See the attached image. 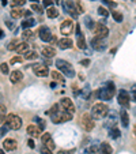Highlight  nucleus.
Wrapping results in <instances>:
<instances>
[{
    "instance_id": "bf43d9fd",
    "label": "nucleus",
    "mask_w": 136,
    "mask_h": 154,
    "mask_svg": "<svg viewBox=\"0 0 136 154\" xmlns=\"http://www.w3.org/2000/svg\"><path fill=\"white\" fill-rule=\"evenodd\" d=\"M30 2H32V3H37L38 0H30Z\"/></svg>"
},
{
    "instance_id": "8fccbe9b",
    "label": "nucleus",
    "mask_w": 136,
    "mask_h": 154,
    "mask_svg": "<svg viewBox=\"0 0 136 154\" xmlns=\"http://www.w3.org/2000/svg\"><path fill=\"white\" fill-rule=\"evenodd\" d=\"M80 64H82V66H89V64H90V60H89V59H84V60L80 61Z\"/></svg>"
},
{
    "instance_id": "7ed1b4c3",
    "label": "nucleus",
    "mask_w": 136,
    "mask_h": 154,
    "mask_svg": "<svg viewBox=\"0 0 136 154\" xmlns=\"http://www.w3.org/2000/svg\"><path fill=\"white\" fill-rule=\"evenodd\" d=\"M22 119L19 116L14 113H10L6 116V122H4V125H6L8 130H19L22 127Z\"/></svg>"
},
{
    "instance_id": "e2e57ef3",
    "label": "nucleus",
    "mask_w": 136,
    "mask_h": 154,
    "mask_svg": "<svg viewBox=\"0 0 136 154\" xmlns=\"http://www.w3.org/2000/svg\"><path fill=\"white\" fill-rule=\"evenodd\" d=\"M135 137H136V127H135Z\"/></svg>"
},
{
    "instance_id": "b1692460",
    "label": "nucleus",
    "mask_w": 136,
    "mask_h": 154,
    "mask_svg": "<svg viewBox=\"0 0 136 154\" xmlns=\"http://www.w3.org/2000/svg\"><path fill=\"white\" fill-rule=\"evenodd\" d=\"M22 15H25V11H23V10H19V8H14V10H11V17L14 18V19L22 18Z\"/></svg>"
},
{
    "instance_id": "ddd939ff",
    "label": "nucleus",
    "mask_w": 136,
    "mask_h": 154,
    "mask_svg": "<svg viewBox=\"0 0 136 154\" xmlns=\"http://www.w3.org/2000/svg\"><path fill=\"white\" fill-rule=\"evenodd\" d=\"M38 37H40L42 41H45V42H47V41H50V40H52L53 35H52L50 30L48 29L47 26H41L40 30H38Z\"/></svg>"
},
{
    "instance_id": "c9c22d12",
    "label": "nucleus",
    "mask_w": 136,
    "mask_h": 154,
    "mask_svg": "<svg viewBox=\"0 0 136 154\" xmlns=\"http://www.w3.org/2000/svg\"><path fill=\"white\" fill-rule=\"evenodd\" d=\"M131 101L136 102V85H133L132 87H131Z\"/></svg>"
},
{
    "instance_id": "052dcab7",
    "label": "nucleus",
    "mask_w": 136,
    "mask_h": 154,
    "mask_svg": "<svg viewBox=\"0 0 136 154\" xmlns=\"http://www.w3.org/2000/svg\"><path fill=\"white\" fill-rule=\"evenodd\" d=\"M0 154H4V151H3V150H0Z\"/></svg>"
},
{
    "instance_id": "aec40b11",
    "label": "nucleus",
    "mask_w": 136,
    "mask_h": 154,
    "mask_svg": "<svg viewBox=\"0 0 136 154\" xmlns=\"http://www.w3.org/2000/svg\"><path fill=\"white\" fill-rule=\"evenodd\" d=\"M41 53H42V56H45V57H55L56 56V49L53 47H50V45H48V47L42 48V51H41Z\"/></svg>"
},
{
    "instance_id": "0eeeda50",
    "label": "nucleus",
    "mask_w": 136,
    "mask_h": 154,
    "mask_svg": "<svg viewBox=\"0 0 136 154\" xmlns=\"http://www.w3.org/2000/svg\"><path fill=\"white\" fill-rule=\"evenodd\" d=\"M63 7H64V10H65V12H68L72 18H78L79 17L78 11H76L75 0H65V3H63Z\"/></svg>"
},
{
    "instance_id": "1a4fd4ad",
    "label": "nucleus",
    "mask_w": 136,
    "mask_h": 154,
    "mask_svg": "<svg viewBox=\"0 0 136 154\" xmlns=\"http://www.w3.org/2000/svg\"><path fill=\"white\" fill-rule=\"evenodd\" d=\"M107 35H109V29H107L104 23H97L95 25V37L104 40Z\"/></svg>"
},
{
    "instance_id": "680f3d73",
    "label": "nucleus",
    "mask_w": 136,
    "mask_h": 154,
    "mask_svg": "<svg viewBox=\"0 0 136 154\" xmlns=\"http://www.w3.org/2000/svg\"><path fill=\"white\" fill-rule=\"evenodd\" d=\"M56 3H60V0H56Z\"/></svg>"
},
{
    "instance_id": "5701e85b",
    "label": "nucleus",
    "mask_w": 136,
    "mask_h": 154,
    "mask_svg": "<svg viewBox=\"0 0 136 154\" xmlns=\"http://www.w3.org/2000/svg\"><path fill=\"white\" fill-rule=\"evenodd\" d=\"M47 15H48V18H50V19H55V18L59 17V10L55 8V7H49L47 11Z\"/></svg>"
},
{
    "instance_id": "423d86ee",
    "label": "nucleus",
    "mask_w": 136,
    "mask_h": 154,
    "mask_svg": "<svg viewBox=\"0 0 136 154\" xmlns=\"http://www.w3.org/2000/svg\"><path fill=\"white\" fill-rule=\"evenodd\" d=\"M94 119H93V116L91 115H89V113H83V116H82V127H83V130L84 131H91L94 128Z\"/></svg>"
},
{
    "instance_id": "e433bc0d",
    "label": "nucleus",
    "mask_w": 136,
    "mask_h": 154,
    "mask_svg": "<svg viewBox=\"0 0 136 154\" xmlns=\"http://www.w3.org/2000/svg\"><path fill=\"white\" fill-rule=\"evenodd\" d=\"M26 3V0H11V6L17 7V6H23Z\"/></svg>"
},
{
    "instance_id": "13d9d810",
    "label": "nucleus",
    "mask_w": 136,
    "mask_h": 154,
    "mask_svg": "<svg viewBox=\"0 0 136 154\" xmlns=\"http://www.w3.org/2000/svg\"><path fill=\"white\" fill-rule=\"evenodd\" d=\"M3 35H4V33H3V30H0V38H3Z\"/></svg>"
},
{
    "instance_id": "09e8293b",
    "label": "nucleus",
    "mask_w": 136,
    "mask_h": 154,
    "mask_svg": "<svg viewBox=\"0 0 136 154\" xmlns=\"http://www.w3.org/2000/svg\"><path fill=\"white\" fill-rule=\"evenodd\" d=\"M27 143H29V147H32V149L35 147V143H34V140H33V139H29V142H27Z\"/></svg>"
},
{
    "instance_id": "4d7b16f0",
    "label": "nucleus",
    "mask_w": 136,
    "mask_h": 154,
    "mask_svg": "<svg viewBox=\"0 0 136 154\" xmlns=\"http://www.w3.org/2000/svg\"><path fill=\"white\" fill-rule=\"evenodd\" d=\"M59 154H70L68 151H59Z\"/></svg>"
},
{
    "instance_id": "39448f33",
    "label": "nucleus",
    "mask_w": 136,
    "mask_h": 154,
    "mask_svg": "<svg viewBox=\"0 0 136 154\" xmlns=\"http://www.w3.org/2000/svg\"><path fill=\"white\" fill-rule=\"evenodd\" d=\"M114 91H116L114 85H113L112 82H109L105 87H102V89L98 90V97L101 100H110L113 96H114Z\"/></svg>"
},
{
    "instance_id": "79ce46f5",
    "label": "nucleus",
    "mask_w": 136,
    "mask_h": 154,
    "mask_svg": "<svg viewBox=\"0 0 136 154\" xmlns=\"http://www.w3.org/2000/svg\"><path fill=\"white\" fill-rule=\"evenodd\" d=\"M37 122H38V127L41 128V131H42V130H45V127H47V123L44 122L42 119H37Z\"/></svg>"
},
{
    "instance_id": "c03bdc74",
    "label": "nucleus",
    "mask_w": 136,
    "mask_h": 154,
    "mask_svg": "<svg viewBox=\"0 0 136 154\" xmlns=\"http://www.w3.org/2000/svg\"><path fill=\"white\" fill-rule=\"evenodd\" d=\"M7 130H8V128H7L6 125H4V127H0V138H3L4 135L7 134Z\"/></svg>"
},
{
    "instance_id": "a878e982",
    "label": "nucleus",
    "mask_w": 136,
    "mask_h": 154,
    "mask_svg": "<svg viewBox=\"0 0 136 154\" xmlns=\"http://www.w3.org/2000/svg\"><path fill=\"white\" fill-rule=\"evenodd\" d=\"M35 25V20L33 19V18H29V19H26V20H23L22 22V27L23 29H29V27H33Z\"/></svg>"
},
{
    "instance_id": "58836bf2",
    "label": "nucleus",
    "mask_w": 136,
    "mask_h": 154,
    "mask_svg": "<svg viewBox=\"0 0 136 154\" xmlns=\"http://www.w3.org/2000/svg\"><path fill=\"white\" fill-rule=\"evenodd\" d=\"M110 137H112L113 139H117V138L120 137V131L117 130V128H113V130L110 131Z\"/></svg>"
},
{
    "instance_id": "6e6552de",
    "label": "nucleus",
    "mask_w": 136,
    "mask_h": 154,
    "mask_svg": "<svg viewBox=\"0 0 136 154\" xmlns=\"http://www.w3.org/2000/svg\"><path fill=\"white\" fill-rule=\"evenodd\" d=\"M72 30H74V23H72V20L71 19H65V20H63V23H61V26H60V32H61V34H64L67 37V35H70L71 33H72Z\"/></svg>"
},
{
    "instance_id": "cd10ccee",
    "label": "nucleus",
    "mask_w": 136,
    "mask_h": 154,
    "mask_svg": "<svg viewBox=\"0 0 136 154\" xmlns=\"http://www.w3.org/2000/svg\"><path fill=\"white\" fill-rule=\"evenodd\" d=\"M78 48L79 49H86V41H84V35L83 34H80L79 35V40H78Z\"/></svg>"
},
{
    "instance_id": "7c9ffc66",
    "label": "nucleus",
    "mask_w": 136,
    "mask_h": 154,
    "mask_svg": "<svg viewBox=\"0 0 136 154\" xmlns=\"http://www.w3.org/2000/svg\"><path fill=\"white\" fill-rule=\"evenodd\" d=\"M22 38H23V40H34V34H33L30 30H25V32L22 33Z\"/></svg>"
},
{
    "instance_id": "9b49d317",
    "label": "nucleus",
    "mask_w": 136,
    "mask_h": 154,
    "mask_svg": "<svg viewBox=\"0 0 136 154\" xmlns=\"http://www.w3.org/2000/svg\"><path fill=\"white\" fill-rule=\"evenodd\" d=\"M33 71H34V74L37 76H44V78L49 74V68L47 66H44V64H34L33 66Z\"/></svg>"
},
{
    "instance_id": "c85d7f7f",
    "label": "nucleus",
    "mask_w": 136,
    "mask_h": 154,
    "mask_svg": "<svg viewBox=\"0 0 136 154\" xmlns=\"http://www.w3.org/2000/svg\"><path fill=\"white\" fill-rule=\"evenodd\" d=\"M75 6H76V11H78V14H83L84 6H83V3H82V0H75Z\"/></svg>"
},
{
    "instance_id": "20e7f679",
    "label": "nucleus",
    "mask_w": 136,
    "mask_h": 154,
    "mask_svg": "<svg viewBox=\"0 0 136 154\" xmlns=\"http://www.w3.org/2000/svg\"><path fill=\"white\" fill-rule=\"evenodd\" d=\"M52 122L55 123V124H60V123H65V122H70V120H72V113L68 111H59L57 113L52 115Z\"/></svg>"
},
{
    "instance_id": "f3484780",
    "label": "nucleus",
    "mask_w": 136,
    "mask_h": 154,
    "mask_svg": "<svg viewBox=\"0 0 136 154\" xmlns=\"http://www.w3.org/2000/svg\"><path fill=\"white\" fill-rule=\"evenodd\" d=\"M17 146H18V142L15 139H11V138H8V139H6L3 142V147L6 149L7 151L15 150V149H17Z\"/></svg>"
},
{
    "instance_id": "f704fd0d",
    "label": "nucleus",
    "mask_w": 136,
    "mask_h": 154,
    "mask_svg": "<svg viewBox=\"0 0 136 154\" xmlns=\"http://www.w3.org/2000/svg\"><path fill=\"white\" fill-rule=\"evenodd\" d=\"M32 10L33 11H35V12H38V14H42V11H44V8L40 6V4H37V3H32Z\"/></svg>"
},
{
    "instance_id": "603ef678",
    "label": "nucleus",
    "mask_w": 136,
    "mask_h": 154,
    "mask_svg": "<svg viewBox=\"0 0 136 154\" xmlns=\"http://www.w3.org/2000/svg\"><path fill=\"white\" fill-rule=\"evenodd\" d=\"M6 25H7V27H10V29H12V26H14L11 22H6Z\"/></svg>"
},
{
    "instance_id": "f03ea898",
    "label": "nucleus",
    "mask_w": 136,
    "mask_h": 154,
    "mask_svg": "<svg viewBox=\"0 0 136 154\" xmlns=\"http://www.w3.org/2000/svg\"><path fill=\"white\" fill-rule=\"evenodd\" d=\"M56 67L59 68V71H61V72L65 76H68V78H74V76H75V70H74L72 64L68 63V61L57 59V60H56Z\"/></svg>"
},
{
    "instance_id": "f8f14e48",
    "label": "nucleus",
    "mask_w": 136,
    "mask_h": 154,
    "mask_svg": "<svg viewBox=\"0 0 136 154\" xmlns=\"http://www.w3.org/2000/svg\"><path fill=\"white\" fill-rule=\"evenodd\" d=\"M60 105H61V108H63L64 111H68V112H71V113L75 112V105H74L72 100L67 98V97H64V98L60 100Z\"/></svg>"
},
{
    "instance_id": "864d4df0",
    "label": "nucleus",
    "mask_w": 136,
    "mask_h": 154,
    "mask_svg": "<svg viewBox=\"0 0 136 154\" xmlns=\"http://www.w3.org/2000/svg\"><path fill=\"white\" fill-rule=\"evenodd\" d=\"M30 14H32V12H30L29 10H26V11H25V15H26V17H30Z\"/></svg>"
},
{
    "instance_id": "49530a36",
    "label": "nucleus",
    "mask_w": 136,
    "mask_h": 154,
    "mask_svg": "<svg viewBox=\"0 0 136 154\" xmlns=\"http://www.w3.org/2000/svg\"><path fill=\"white\" fill-rule=\"evenodd\" d=\"M52 3H53V0H44V7H50Z\"/></svg>"
},
{
    "instance_id": "a211bd4d",
    "label": "nucleus",
    "mask_w": 136,
    "mask_h": 154,
    "mask_svg": "<svg viewBox=\"0 0 136 154\" xmlns=\"http://www.w3.org/2000/svg\"><path fill=\"white\" fill-rule=\"evenodd\" d=\"M22 78H23L22 71L15 70V71H12L11 75H10V82H11V83H18L19 81H22Z\"/></svg>"
},
{
    "instance_id": "a19ab883",
    "label": "nucleus",
    "mask_w": 136,
    "mask_h": 154,
    "mask_svg": "<svg viewBox=\"0 0 136 154\" xmlns=\"http://www.w3.org/2000/svg\"><path fill=\"white\" fill-rule=\"evenodd\" d=\"M98 14H101L102 17H107V15H109V11L105 10L104 7H98Z\"/></svg>"
},
{
    "instance_id": "4c0bfd02",
    "label": "nucleus",
    "mask_w": 136,
    "mask_h": 154,
    "mask_svg": "<svg viewBox=\"0 0 136 154\" xmlns=\"http://www.w3.org/2000/svg\"><path fill=\"white\" fill-rule=\"evenodd\" d=\"M0 70H2V72H3V74H6V75H7V74L10 72L8 64H7V63H2V64H0Z\"/></svg>"
},
{
    "instance_id": "37998d69",
    "label": "nucleus",
    "mask_w": 136,
    "mask_h": 154,
    "mask_svg": "<svg viewBox=\"0 0 136 154\" xmlns=\"http://www.w3.org/2000/svg\"><path fill=\"white\" fill-rule=\"evenodd\" d=\"M22 56H17V57H14V59H11V64H15V63H22Z\"/></svg>"
},
{
    "instance_id": "412c9836",
    "label": "nucleus",
    "mask_w": 136,
    "mask_h": 154,
    "mask_svg": "<svg viewBox=\"0 0 136 154\" xmlns=\"http://www.w3.org/2000/svg\"><path fill=\"white\" fill-rule=\"evenodd\" d=\"M112 153H113V149L109 143H106V142L101 143V146H99V154H112Z\"/></svg>"
},
{
    "instance_id": "dca6fc26",
    "label": "nucleus",
    "mask_w": 136,
    "mask_h": 154,
    "mask_svg": "<svg viewBox=\"0 0 136 154\" xmlns=\"http://www.w3.org/2000/svg\"><path fill=\"white\" fill-rule=\"evenodd\" d=\"M57 44H59V47H60V49H70L74 45L72 40L68 37H64V38H61V40H59Z\"/></svg>"
},
{
    "instance_id": "4468645a",
    "label": "nucleus",
    "mask_w": 136,
    "mask_h": 154,
    "mask_svg": "<svg viewBox=\"0 0 136 154\" xmlns=\"http://www.w3.org/2000/svg\"><path fill=\"white\" fill-rule=\"evenodd\" d=\"M41 140H42V146L50 149V150H53V149H55V142H53L52 135H50L49 132H44V135L41 137Z\"/></svg>"
},
{
    "instance_id": "4be33fe9",
    "label": "nucleus",
    "mask_w": 136,
    "mask_h": 154,
    "mask_svg": "<svg viewBox=\"0 0 136 154\" xmlns=\"http://www.w3.org/2000/svg\"><path fill=\"white\" fill-rule=\"evenodd\" d=\"M17 52L19 53V55H26V53L29 52V44H27L26 41L20 42L19 45H18V48H17Z\"/></svg>"
},
{
    "instance_id": "ea45409f",
    "label": "nucleus",
    "mask_w": 136,
    "mask_h": 154,
    "mask_svg": "<svg viewBox=\"0 0 136 154\" xmlns=\"http://www.w3.org/2000/svg\"><path fill=\"white\" fill-rule=\"evenodd\" d=\"M59 112V104H55L52 108H50V111H49V115L52 116V115H55V113H57Z\"/></svg>"
},
{
    "instance_id": "2f4dec72",
    "label": "nucleus",
    "mask_w": 136,
    "mask_h": 154,
    "mask_svg": "<svg viewBox=\"0 0 136 154\" xmlns=\"http://www.w3.org/2000/svg\"><path fill=\"white\" fill-rule=\"evenodd\" d=\"M98 153H99V149H98V146H95V145L90 146L86 150V154H98Z\"/></svg>"
},
{
    "instance_id": "2eb2a0df",
    "label": "nucleus",
    "mask_w": 136,
    "mask_h": 154,
    "mask_svg": "<svg viewBox=\"0 0 136 154\" xmlns=\"http://www.w3.org/2000/svg\"><path fill=\"white\" fill-rule=\"evenodd\" d=\"M91 47H93V49H95V51H104L105 42H104V40H101V38L94 37L93 40H91Z\"/></svg>"
},
{
    "instance_id": "473e14b6",
    "label": "nucleus",
    "mask_w": 136,
    "mask_h": 154,
    "mask_svg": "<svg viewBox=\"0 0 136 154\" xmlns=\"http://www.w3.org/2000/svg\"><path fill=\"white\" fill-rule=\"evenodd\" d=\"M112 17H113V19L116 20V22H121V20H122V14H121V12L113 11L112 12Z\"/></svg>"
},
{
    "instance_id": "bb28decb",
    "label": "nucleus",
    "mask_w": 136,
    "mask_h": 154,
    "mask_svg": "<svg viewBox=\"0 0 136 154\" xmlns=\"http://www.w3.org/2000/svg\"><path fill=\"white\" fill-rule=\"evenodd\" d=\"M19 44H20L19 40H12L11 42H8L7 49H8V51H17V48H18V45H19Z\"/></svg>"
},
{
    "instance_id": "c756f323",
    "label": "nucleus",
    "mask_w": 136,
    "mask_h": 154,
    "mask_svg": "<svg viewBox=\"0 0 136 154\" xmlns=\"http://www.w3.org/2000/svg\"><path fill=\"white\" fill-rule=\"evenodd\" d=\"M50 75H52V78L55 79V81H59V82H64V78H63V75H61L60 72H57V71H52V72H50Z\"/></svg>"
},
{
    "instance_id": "a18cd8bd",
    "label": "nucleus",
    "mask_w": 136,
    "mask_h": 154,
    "mask_svg": "<svg viewBox=\"0 0 136 154\" xmlns=\"http://www.w3.org/2000/svg\"><path fill=\"white\" fill-rule=\"evenodd\" d=\"M41 154H52V150L48 147H45V146H42V149H41Z\"/></svg>"
},
{
    "instance_id": "de8ad7c7",
    "label": "nucleus",
    "mask_w": 136,
    "mask_h": 154,
    "mask_svg": "<svg viewBox=\"0 0 136 154\" xmlns=\"http://www.w3.org/2000/svg\"><path fill=\"white\" fill-rule=\"evenodd\" d=\"M104 3L109 4V6H110V7H116V6H117V4H116V3H113L112 0H104Z\"/></svg>"
},
{
    "instance_id": "393cba45",
    "label": "nucleus",
    "mask_w": 136,
    "mask_h": 154,
    "mask_svg": "<svg viewBox=\"0 0 136 154\" xmlns=\"http://www.w3.org/2000/svg\"><path fill=\"white\" fill-rule=\"evenodd\" d=\"M120 116H121V124L124 127H128V124H129V116H128L127 111H122Z\"/></svg>"
},
{
    "instance_id": "f257e3e1",
    "label": "nucleus",
    "mask_w": 136,
    "mask_h": 154,
    "mask_svg": "<svg viewBox=\"0 0 136 154\" xmlns=\"http://www.w3.org/2000/svg\"><path fill=\"white\" fill-rule=\"evenodd\" d=\"M107 113H109V108H107V105L104 104V102H98V104H95L91 108V116L95 120L104 119V117L107 116Z\"/></svg>"
},
{
    "instance_id": "3c124183",
    "label": "nucleus",
    "mask_w": 136,
    "mask_h": 154,
    "mask_svg": "<svg viewBox=\"0 0 136 154\" xmlns=\"http://www.w3.org/2000/svg\"><path fill=\"white\" fill-rule=\"evenodd\" d=\"M86 25L89 27H93V22H91V19H90V18H87V19H86Z\"/></svg>"
},
{
    "instance_id": "6e6d98bb",
    "label": "nucleus",
    "mask_w": 136,
    "mask_h": 154,
    "mask_svg": "<svg viewBox=\"0 0 136 154\" xmlns=\"http://www.w3.org/2000/svg\"><path fill=\"white\" fill-rule=\"evenodd\" d=\"M2 4H3V6H7V0H2Z\"/></svg>"
},
{
    "instance_id": "9d476101",
    "label": "nucleus",
    "mask_w": 136,
    "mask_h": 154,
    "mask_svg": "<svg viewBox=\"0 0 136 154\" xmlns=\"http://www.w3.org/2000/svg\"><path fill=\"white\" fill-rule=\"evenodd\" d=\"M117 101L121 106H128L129 105V101H131V96L127 90H120L119 96H117Z\"/></svg>"
},
{
    "instance_id": "72a5a7b5",
    "label": "nucleus",
    "mask_w": 136,
    "mask_h": 154,
    "mask_svg": "<svg viewBox=\"0 0 136 154\" xmlns=\"http://www.w3.org/2000/svg\"><path fill=\"white\" fill-rule=\"evenodd\" d=\"M25 57H26L27 60H34V59H37V57H38V55H37V52L32 51V52H27L26 55H25Z\"/></svg>"
},
{
    "instance_id": "6ab92c4d",
    "label": "nucleus",
    "mask_w": 136,
    "mask_h": 154,
    "mask_svg": "<svg viewBox=\"0 0 136 154\" xmlns=\"http://www.w3.org/2000/svg\"><path fill=\"white\" fill-rule=\"evenodd\" d=\"M26 131H27V134L32 135L33 138H37V137H40V135H41V128L37 127V125H33V124L27 125V130Z\"/></svg>"
},
{
    "instance_id": "5fc2aeb1",
    "label": "nucleus",
    "mask_w": 136,
    "mask_h": 154,
    "mask_svg": "<svg viewBox=\"0 0 136 154\" xmlns=\"http://www.w3.org/2000/svg\"><path fill=\"white\" fill-rule=\"evenodd\" d=\"M56 41H57V38H56V35H55V37H52V40H50V42H53V44H55Z\"/></svg>"
}]
</instances>
